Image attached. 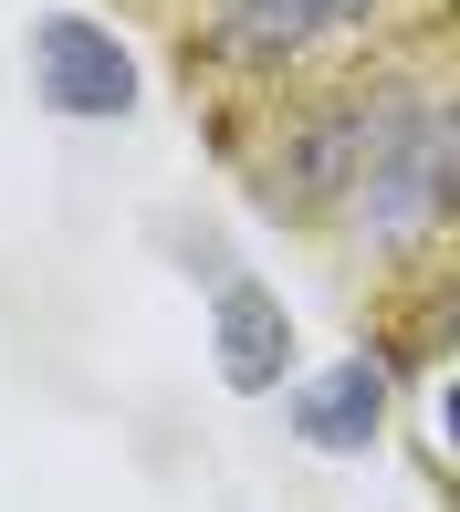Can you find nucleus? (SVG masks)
Masks as SVG:
<instances>
[{
  "label": "nucleus",
  "mask_w": 460,
  "mask_h": 512,
  "mask_svg": "<svg viewBox=\"0 0 460 512\" xmlns=\"http://www.w3.org/2000/svg\"><path fill=\"white\" fill-rule=\"evenodd\" d=\"M450 220H460V95L450 84H387L366 189L335 230L356 251H377V262H419Z\"/></svg>",
  "instance_id": "obj_1"
},
{
  "label": "nucleus",
  "mask_w": 460,
  "mask_h": 512,
  "mask_svg": "<svg viewBox=\"0 0 460 512\" xmlns=\"http://www.w3.org/2000/svg\"><path fill=\"white\" fill-rule=\"evenodd\" d=\"M377 95L387 84H335L272 115V136L251 147V199L272 220H345L366 189V147H377Z\"/></svg>",
  "instance_id": "obj_2"
},
{
  "label": "nucleus",
  "mask_w": 460,
  "mask_h": 512,
  "mask_svg": "<svg viewBox=\"0 0 460 512\" xmlns=\"http://www.w3.org/2000/svg\"><path fill=\"white\" fill-rule=\"evenodd\" d=\"M21 74H32V105L63 115V126H126V115L147 105V74H136L126 32L95 21V11H32Z\"/></svg>",
  "instance_id": "obj_3"
},
{
  "label": "nucleus",
  "mask_w": 460,
  "mask_h": 512,
  "mask_svg": "<svg viewBox=\"0 0 460 512\" xmlns=\"http://www.w3.org/2000/svg\"><path fill=\"white\" fill-rule=\"evenodd\" d=\"M387 0H199V53L220 74H251V84H283L304 63H325L335 42L377 32Z\"/></svg>",
  "instance_id": "obj_4"
},
{
  "label": "nucleus",
  "mask_w": 460,
  "mask_h": 512,
  "mask_svg": "<svg viewBox=\"0 0 460 512\" xmlns=\"http://www.w3.org/2000/svg\"><path fill=\"white\" fill-rule=\"evenodd\" d=\"M293 366H304V335H293V304L262 283V272H230L210 293V377L230 398H283Z\"/></svg>",
  "instance_id": "obj_5"
},
{
  "label": "nucleus",
  "mask_w": 460,
  "mask_h": 512,
  "mask_svg": "<svg viewBox=\"0 0 460 512\" xmlns=\"http://www.w3.org/2000/svg\"><path fill=\"white\" fill-rule=\"evenodd\" d=\"M293 418V439H304L314 460H366L387 439V356H335V366H314L304 387L283 398Z\"/></svg>",
  "instance_id": "obj_6"
},
{
  "label": "nucleus",
  "mask_w": 460,
  "mask_h": 512,
  "mask_svg": "<svg viewBox=\"0 0 460 512\" xmlns=\"http://www.w3.org/2000/svg\"><path fill=\"white\" fill-rule=\"evenodd\" d=\"M419 335H429V356H460V272L440 293H429V314H419Z\"/></svg>",
  "instance_id": "obj_7"
},
{
  "label": "nucleus",
  "mask_w": 460,
  "mask_h": 512,
  "mask_svg": "<svg viewBox=\"0 0 460 512\" xmlns=\"http://www.w3.org/2000/svg\"><path fill=\"white\" fill-rule=\"evenodd\" d=\"M429 418H440V450L460 460V377H440V398H429Z\"/></svg>",
  "instance_id": "obj_8"
}]
</instances>
